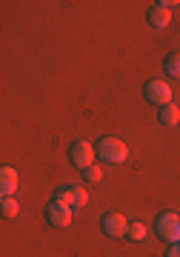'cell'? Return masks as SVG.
<instances>
[{"label":"cell","mask_w":180,"mask_h":257,"mask_svg":"<svg viewBox=\"0 0 180 257\" xmlns=\"http://www.w3.org/2000/svg\"><path fill=\"white\" fill-rule=\"evenodd\" d=\"M46 220L52 223L54 229H66V226L72 223V206L52 200L49 206H46Z\"/></svg>","instance_id":"cell-6"},{"label":"cell","mask_w":180,"mask_h":257,"mask_svg":"<svg viewBox=\"0 0 180 257\" xmlns=\"http://www.w3.org/2000/svg\"><path fill=\"white\" fill-rule=\"evenodd\" d=\"M18 211H20V203L15 200V197H3V214H6V217H15Z\"/></svg>","instance_id":"cell-13"},{"label":"cell","mask_w":180,"mask_h":257,"mask_svg":"<svg viewBox=\"0 0 180 257\" xmlns=\"http://www.w3.org/2000/svg\"><path fill=\"white\" fill-rule=\"evenodd\" d=\"M95 155H98V149L92 146V143H86V140H77V143H72V149H69V160H72L77 169H89Z\"/></svg>","instance_id":"cell-5"},{"label":"cell","mask_w":180,"mask_h":257,"mask_svg":"<svg viewBox=\"0 0 180 257\" xmlns=\"http://www.w3.org/2000/svg\"><path fill=\"white\" fill-rule=\"evenodd\" d=\"M129 155V149L123 140H117V138H103L98 143V157L100 160H106V163H123Z\"/></svg>","instance_id":"cell-1"},{"label":"cell","mask_w":180,"mask_h":257,"mask_svg":"<svg viewBox=\"0 0 180 257\" xmlns=\"http://www.w3.org/2000/svg\"><path fill=\"white\" fill-rule=\"evenodd\" d=\"M146 234H149V229H146L143 223H129V231H126V237H129V240L140 243V240H146Z\"/></svg>","instance_id":"cell-12"},{"label":"cell","mask_w":180,"mask_h":257,"mask_svg":"<svg viewBox=\"0 0 180 257\" xmlns=\"http://www.w3.org/2000/svg\"><path fill=\"white\" fill-rule=\"evenodd\" d=\"M146 20H149V26L152 29H166L171 23V12H166L163 6H152L149 15H146Z\"/></svg>","instance_id":"cell-9"},{"label":"cell","mask_w":180,"mask_h":257,"mask_svg":"<svg viewBox=\"0 0 180 257\" xmlns=\"http://www.w3.org/2000/svg\"><path fill=\"white\" fill-rule=\"evenodd\" d=\"M100 226H103V231L109 237H126V231H129V220L123 214H106Z\"/></svg>","instance_id":"cell-7"},{"label":"cell","mask_w":180,"mask_h":257,"mask_svg":"<svg viewBox=\"0 0 180 257\" xmlns=\"http://www.w3.org/2000/svg\"><path fill=\"white\" fill-rule=\"evenodd\" d=\"M157 234H160L169 246L180 243V217L174 211H163L160 217H157Z\"/></svg>","instance_id":"cell-3"},{"label":"cell","mask_w":180,"mask_h":257,"mask_svg":"<svg viewBox=\"0 0 180 257\" xmlns=\"http://www.w3.org/2000/svg\"><path fill=\"white\" fill-rule=\"evenodd\" d=\"M166 257H180V243H174V246H169V251H166Z\"/></svg>","instance_id":"cell-15"},{"label":"cell","mask_w":180,"mask_h":257,"mask_svg":"<svg viewBox=\"0 0 180 257\" xmlns=\"http://www.w3.org/2000/svg\"><path fill=\"white\" fill-rule=\"evenodd\" d=\"M160 123L163 126H177L180 123V109L174 106V103H169V106L160 109Z\"/></svg>","instance_id":"cell-10"},{"label":"cell","mask_w":180,"mask_h":257,"mask_svg":"<svg viewBox=\"0 0 180 257\" xmlns=\"http://www.w3.org/2000/svg\"><path fill=\"white\" fill-rule=\"evenodd\" d=\"M0 192H3V197H12V194L18 192V172L12 166L0 169Z\"/></svg>","instance_id":"cell-8"},{"label":"cell","mask_w":180,"mask_h":257,"mask_svg":"<svg viewBox=\"0 0 180 257\" xmlns=\"http://www.w3.org/2000/svg\"><path fill=\"white\" fill-rule=\"evenodd\" d=\"M54 200L66 203V206H72V209H77V206H86L89 192H86L83 186H77V183H66V186H57V189H54Z\"/></svg>","instance_id":"cell-2"},{"label":"cell","mask_w":180,"mask_h":257,"mask_svg":"<svg viewBox=\"0 0 180 257\" xmlns=\"http://www.w3.org/2000/svg\"><path fill=\"white\" fill-rule=\"evenodd\" d=\"M83 175H86V180H92V183H98L100 177H103V169H100V166H95V163H92L89 169H83Z\"/></svg>","instance_id":"cell-14"},{"label":"cell","mask_w":180,"mask_h":257,"mask_svg":"<svg viewBox=\"0 0 180 257\" xmlns=\"http://www.w3.org/2000/svg\"><path fill=\"white\" fill-rule=\"evenodd\" d=\"M163 69H166L169 77H177L180 80V52H171V55L163 60Z\"/></svg>","instance_id":"cell-11"},{"label":"cell","mask_w":180,"mask_h":257,"mask_svg":"<svg viewBox=\"0 0 180 257\" xmlns=\"http://www.w3.org/2000/svg\"><path fill=\"white\" fill-rule=\"evenodd\" d=\"M143 94H146V100L154 103V106H160V109L171 103V86L166 80H149Z\"/></svg>","instance_id":"cell-4"}]
</instances>
